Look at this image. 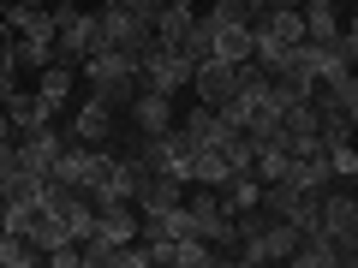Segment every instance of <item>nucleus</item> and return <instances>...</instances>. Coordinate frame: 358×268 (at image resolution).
Here are the masks:
<instances>
[{"label":"nucleus","instance_id":"f257e3e1","mask_svg":"<svg viewBox=\"0 0 358 268\" xmlns=\"http://www.w3.org/2000/svg\"><path fill=\"white\" fill-rule=\"evenodd\" d=\"M84 84H90V96H102L108 107H126L131 96L143 89V72H138V54H120V48H96L84 66Z\"/></svg>","mask_w":358,"mask_h":268},{"label":"nucleus","instance_id":"f03ea898","mask_svg":"<svg viewBox=\"0 0 358 268\" xmlns=\"http://www.w3.org/2000/svg\"><path fill=\"white\" fill-rule=\"evenodd\" d=\"M317 227L341 244V268H352L358 262V197H352L346 179H334L329 191L317 197Z\"/></svg>","mask_w":358,"mask_h":268},{"label":"nucleus","instance_id":"7ed1b4c3","mask_svg":"<svg viewBox=\"0 0 358 268\" xmlns=\"http://www.w3.org/2000/svg\"><path fill=\"white\" fill-rule=\"evenodd\" d=\"M90 18H96V48H120V54H138L143 60V48L155 42L150 18H138L131 6H120V0H102Z\"/></svg>","mask_w":358,"mask_h":268},{"label":"nucleus","instance_id":"20e7f679","mask_svg":"<svg viewBox=\"0 0 358 268\" xmlns=\"http://www.w3.org/2000/svg\"><path fill=\"white\" fill-rule=\"evenodd\" d=\"M96 54V18L84 6H54V66H84Z\"/></svg>","mask_w":358,"mask_h":268},{"label":"nucleus","instance_id":"39448f33","mask_svg":"<svg viewBox=\"0 0 358 268\" xmlns=\"http://www.w3.org/2000/svg\"><path fill=\"white\" fill-rule=\"evenodd\" d=\"M143 72V89H167V96H179V89H192V60L173 48V42H150L138 60Z\"/></svg>","mask_w":358,"mask_h":268},{"label":"nucleus","instance_id":"423d86ee","mask_svg":"<svg viewBox=\"0 0 358 268\" xmlns=\"http://www.w3.org/2000/svg\"><path fill=\"white\" fill-rule=\"evenodd\" d=\"M66 149L60 126H42V131H24V137H13V167L18 173H36V179H54V155Z\"/></svg>","mask_w":358,"mask_h":268},{"label":"nucleus","instance_id":"0eeeda50","mask_svg":"<svg viewBox=\"0 0 358 268\" xmlns=\"http://www.w3.org/2000/svg\"><path fill=\"white\" fill-rule=\"evenodd\" d=\"M233 84H239V66H227V60H215V54H203V60L192 66V89H197V102H209V107H221L233 96Z\"/></svg>","mask_w":358,"mask_h":268},{"label":"nucleus","instance_id":"6e6552de","mask_svg":"<svg viewBox=\"0 0 358 268\" xmlns=\"http://www.w3.org/2000/svg\"><path fill=\"white\" fill-rule=\"evenodd\" d=\"M126 107H131V126H138V137H155V131L173 126V96H167V89H138Z\"/></svg>","mask_w":358,"mask_h":268},{"label":"nucleus","instance_id":"1a4fd4ad","mask_svg":"<svg viewBox=\"0 0 358 268\" xmlns=\"http://www.w3.org/2000/svg\"><path fill=\"white\" fill-rule=\"evenodd\" d=\"M66 137H72V143H108V137H114V107H108L102 96H90V102L78 107V119H72Z\"/></svg>","mask_w":358,"mask_h":268},{"label":"nucleus","instance_id":"9d476101","mask_svg":"<svg viewBox=\"0 0 358 268\" xmlns=\"http://www.w3.org/2000/svg\"><path fill=\"white\" fill-rule=\"evenodd\" d=\"M0 107H6V119H13V131H18V137H24V131H42V126L54 119V107L42 102L36 89H13V96H6Z\"/></svg>","mask_w":358,"mask_h":268},{"label":"nucleus","instance_id":"9b49d317","mask_svg":"<svg viewBox=\"0 0 358 268\" xmlns=\"http://www.w3.org/2000/svg\"><path fill=\"white\" fill-rule=\"evenodd\" d=\"M179 197H185V185H179L173 173H155V167H150V173H143V185L131 191V203L150 209V215H162V209H173Z\"/></svg>","mask_w":358,"mask_h":268},{"label":"nucleus","instance_id":"f8f14e48","mask_svg":"<svg viewBox=\"0 0 358 268\" xmlns=\"http://www.w3.org/2000/svg\"><path fill=\"white\" fill-rule=\"evenodd\" d=\"M299 18H305V36L329 42L334 30L346 24V6H341V0H299Z\"/></svg>","mask_w":358,"mask_h":268},{"label":"nucleus","instance_id":"ddd939ff","mask_svg":"<svg viewBox=\"0 0 358 268\" xmlns=\"http://www.w3.org/2000/svg\"><path fill=\"white\" fill-rule=\"evenodd\" d=\"M215 197H221L227 215H245V209L263 203V185H257V173H227V179L215 185Z\"/></svg>","mask_w":358,"mask_h":268},{"label":"nucleus","instance_id":"4468645a","mask_svg":"<svg viewBox=\"0 0 358 268\" xmlns=\"http://www.w3.org/2000/svg\"><path fill=\"white\" fill-rule=\"evenodd\" d=\"M251 36H275L281 48H293V42H305V18H299V6H268Z\"/></svg>","mask_w":358,"mask_h":268},{"label":"nucleus","instance_id":"2eb2a0df","mask_svg":"<svg viewBox=\"0 0 358 268\" xmlns=\"http://www.w3.org/2000/svg\"><path fill=\"white\" fill-rule=\"evenodd\" d=\"M36 77H42V84H36V96H42V102H48V107H66V96H72V77H78L72 66H54V60H48Z\"/></svg>","mask_w":358,"mask_h":268},{"label":"nucleus","instance_id":"dca6fc26","mask_svg":"<svg viewBox=\"0 0 358 268\" xmlns=\"http://www.w3.org/2000/svg\"><path fill=\"white\" fill-rule=\"evenodd\" d=\"M179 126H185V137H192V143H221V131H227V126H221V114H215L209 102H197Z\"/></svg>","mask_w":358,"mask_h":268},{"label":"nucleus","instance_id":"f3484780","mask_svg":"<svg viewBox=\"0 0 358 268\" xmlns=\"http://www.w3.org/2000/svg\"><path fill=\"white\" fill-rule=\"evenodd\" d=\"M30 262H42V251L24 239V232L0 227V268H30Z\"/></svg>","mask_w":358,"mask_h":268},{"label":"nucleus","instance_id":"a211bd4d","mask_svg":"<svg viewBox=\"0 0 358 268\" xmlns=\"http://www.w3.org/2000/svg\"><path fill=\"white\" fill-rule=\"evenodd\" d=\"M281 131H287V143L293 137H317V102H310V96L305 102H287L281 107Z\"/></svg>","mask_w":358,"mask_h":268},{"label":"nucleus","instance_id":"6ab92c4d","mask_svg":"<svg viewBox=\"0 0 358 268\" xmlns=\"http://www.w3.org/2000/svg\"><path fill=\"white\" fill-rule=\"evenodd\" d=\"M215 149L227 155V167H233V173H251V161H257L251 131H221V143H215Z\"/></svg>","mask_w":358,"mask_h":268},{"label":"nucleus","instance_id":"aec40b11","mask_svg":"<svg viewBox=\"0 0 358 268\" xmlns=\"http://www.w3.org/2000/svg\"><path fill=\"white\" fill-rule=\"evenodd\" d=\"M54 60V42H36V36H13V66L18 72H42Z\"/></svg>","mask_w":358,"mask_h":268},{"label":"nucleus","instance_id":"412c9836","mask_svg":"<svg viewBox=\"0 0 358 268\" xmlns=\"http://www.w3.org/2000/svg\"><path fill=\"white\" fill-rule=\"evenodd\" d=\"M42 262H54V268H78V262H84V251H78V244L66 239L60 251H48V256H42Z\"/></svg>","mask_w":358,"mask_h":268},{"label":"nucleus","instance_id":"4be33fe9","mask_svg":"<svg viewBox=\"0 0 358 268\" xmlns=\"http://www.w3.org/2000/svg\"><path fill=\"white\" fill-rule=\"evenodd\" d=\"M13 60V24H6V18H0V66Z\"/></svg>","mask_w":358,"mask_h":268},{"label":"nucleus","instance_id":"5701e85b","mask_svg":"<svg viewBox=\"0 0 358 268\" xmlns=\"http://www.w3.org/2000/svg\"><path fill=\"white\" fill-rule=\"evenodd\" d=\"M18 131H13V119H6V107H0V143H13Z\"/></svg>","mask_w":358,"mask_h":268},{"label":"nucleus","instance_id":"b1692460","mask_svg":"<svg viewBox=\"0 0 358 268\" xmlns=\"http://www.w3.org/2000/svg\"><path fill=\"white\" fill-rule=\"evenodd\" d=\"M48 6H84V0H48Z\"/></svg>","mask_w":358,"mask_h":268},{"label":"nucleus","instance_id":"393cba45","mask_svg":"<svg viewBox=\"0 0 358 268\" xmlns=\"http://www.w3.org/2000/svg\"><path fill=\"white\" fill-rule=\"evenodd\" d=\"M0 227H6V197H0Z\"/></svg>","mask_w":358,"mask_h":268},{"label":"nucleus","instance_id":"a878e982","mask_svg":"<svg viewBox=\"0 0 358 268\" xmlns=\"http://www.w3.org/2000/svg\"><path fill=\"white\" fill-rule=\"evenodd\" d=\"M6 6H13V0H0V13H6Z\"/></svg>","mask_w":358,"mask_h":268}]
</instances>
